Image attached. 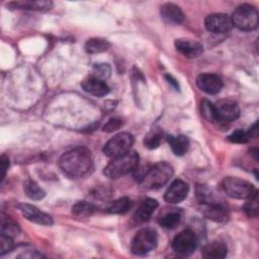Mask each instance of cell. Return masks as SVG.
<instances>
[{"label":"cell","instance_id":"obj_18","mask_svg":"<svg viewBox=\"0 0 259 259\" xmlns=\"http://www.w3.org/2000/svg\"><path fill=\"white\" fill-rule=\"evenodd\" d=\"M159 203L154 198H147L145 199L142 204L139 206L137 211L134 214V220L137 223H145L148 222L156 208L158 207Z\"/></svg>","mask_w":259,"mask_h":259},{"label":"cell","instance_id":"obj_3","mask_svg":"<svg viewBox=\"0 0 259 259\" xmlns=\"http://www.w3.org/2000/svg\"><path fill=\"white\" fill-rule=\"evenodd\" d=\"M140 157L137 152L130 151L121 156L112 158V160L104 167L103 174L110 179L120 178L133 171L139 165Z\"/></svg>","mask_w":259,"mask_h":259},{"label":"cell","instance_id":"obj_19","mask_svg":"<svg viewBox=\"0 0 259 259\" xmlns=\"http://www.w3.org/2000/svg\"><path fill=\"white\" fill-rule=\"evenodd\" d=\"M201 254L206 259H223L228 254V247L221 241H212L202 248Z\"/></svg>","mask_w":259,"mask_h":259},{"label":"cell","instance_id":"obj_32","mask_svg":"<svg viewBox=\"0 0 259 259\" xmlns=\"http://www.w3.org/2000/svg\"><path fill=\"white\" fill-rule=\"evenodd\" d=\"M228 140L235 144H246L249 142L250 138L248 137V134L242 130H238L233 132L229 137Z\"/></svg>","mask_w":259,"mask_h":259},{"label":"cell","instance_id":"obj_12","mask_svg":"<svg viewBox=\"0 0 259 259\" xmlns=\"http://www.w3.org/2000/svg\"><path fill=\"white\" fill-rule=\"evenodd\" d=\"M196 85L201 91L210 95H214L221 92L224 86V82L222 78L215 74L203 73L196 78Z\"/></svg>","mask_w":259,"mask_h":259},{"label":"cell","instance_id":"obj_28","mask_svg":"<svg viewBox=\"0 0 259 259\" xmlns=\"http://www.w3.org/2000/svg\"><path fill=\"white\" fill-rule=\"evenodd\" d=\"M244 211L250 218H256L259 212V205H258V191L255 192L252 196L247 198L246 203L243 206Z\"/></svg>","mask_w":259,"mask_h":259},{"label":"cell","instance_id":"obj_34","mask_svg":"<svg viewBox=\"0 0 259 259\" xmlns=\"http://www.w3.org/2000/svg\"><path fill=\"white\" fill-rule=\"evenodd\" d=\"M122 126V120L118 117H111L103 125L102 131L105 133H112L119 130Z\"/></svg>","mask_w":259,"mask_h":259},{"label":"cell","instance_id":"obj_30","mask_svg":"<svg viewBox=\"0 0 259 259\" xmlns=\"http://www.w3.org/2000/svg\"><path fill=\"white\" fill-rule=\"evenodd\" d=\"M110 73H111V68L108 64H105V63L95 64L92 69V76L103 81L109 78Z\"/></svg>","mask_w":259,"mask_h":259},{"label":"cell","instance_id":"obj_1","mask_svg":"<svg viewBox=\"0 0 259 259\" xmlns=\"http://www.w3.org/2000/svg\"><path fill=\"white\" fill-rule=\"evenodd\" d=\"M62 172L69 178L76 179L87 175L93 166L91 152L85 147H78L63 154L59 160Z\"/></svg>","mask_w":259,"mask_h":259},{"label":"cell","instance_id":"obj_6","mask_svg":"<svg viewBox=\"0 0 259 259\" xmlns=\"http://www.w3.org/2000/svg\"><path fill=\"white\" fill-rule=\"evenodd\" d=\"M158 234L152 228H144L138 231L131 243V251L135 255H145L156 248Z\"/></svg>","mask_w":259,"mask_h":259},{"label":"cell","instance_id":"obj_8","mask_svg":"<svg viewBox=\"0 0 259 259\" xmlns=\"http://www.w3.org/2000/svg\"><path fill=\"white\" fill-rule=\"evenodd\" d=\"M197 246V238L193 231L187 229L179 233L172 242L173 250L182 255L188 256L196 249Z\"/></svg>","mask_w":259,"mask_h":259},{"label":"cell","instance_id":"obj_13","mask_svg":"<svg viewBox=\"0 0 259 259\" xmlns=\"http://www.w3.org/2000/svg\"><path fill=\"white\" fill-rule=\"evenodd\" d=\"M188 192V184L181 179H175L166 190L164 194V199L168 203H179L187 197Z\"/></svg>","mask_w":259,"mask_h":259},{"label":"cell","instance_id":"obj_2","mask_svg":"<svg viewBox=\"0 0 259 259\" xmlns=\"http://www.w3.org/2000/svg\"><path fill=\"white\" fill-rule=\"evenodd\" d=\"M174 174L173 167L167 162H158L151 166L141 177L140 184L143 188L158 189L169 182Z\"/></svg>","mask_w":259,"mask_h":259},{"label":"cell","instance_id":"obj_37","mask_svg":"<svg viewBox=\"0 0 259 259\" xmlns=\"http://www.w3.org/2000/svg\"><path fill=\"white\" fill-rule=\"evenodd\" d=\"M165 77H166L167 81L169 82V84H171L176 90H179V84H178L177 80H176L173 76H171V75H166Z\"/></svg>","mask_w":259,"mask_h":259},{"label":"cell","instance_id":"obj_14","mask_svg":"<svg viewBox=\"0 0 259 259\" xmlns=\"http://www.w3.org/2000/svg\"><path fill=\"white\" fill-rule=\"evenodd\" d=\"M174 45L177 52L188 59L197 58L203 52L202 45L199 41L190 38H177Z\"/></svg>","mask_w":259,"mask_h":259},{"label":"cell","instance_id":"obj_4","mask_svg":"<svg viewBox=\"0 0 259 259\" xmlns=\"http://www.w3.org/2000/svg\"><path fill=\"white\" fill-rule=\"evenodd\" d=\"M221 187L228 196L236 199H247L257 192L252 183L238 177H225Z\"/></svg>","mask_w":259,"mask_h":259},{"label":"cell","instance_id":"obj_24","mask_svg":"<svg viewBox=\"0 0 259 259\" xmlns=\"http://www.w3.org/2000/svg\"><path fill=\"white\" fill-rule=\"evenodd\" d=\"M23 190L26 196L32 200H40L46 196L45 190L33 180H26L23 183Z\"/></svg>","mask_w":259,"mask_h":259},{"label":"cell","instance_id":"obj_17","mask_svg":"<svg viewBox=\"0 0 259 259\" xmlns=\"http://www.w3.org/2000/svg\"><path fill=\"white\" fill-rule=\"evenodd\" d=\"M161 17L170 24H180L184 20V14L179 6L174 3H165L160 8Z\"/></svg>","mask_w":259,"mask_h":259},{"label":"cell","instance_id":"obj_22","mask_svg":"<svg viewBox=\"0 0 259 259\" xmlns=\"http://www.w3.org/2000/svg\"><path fill=\"white\" fill-rule=\"evenodd\" d=\"M182 219V213L179 209H170L169 211L165 212L164 214H162V217L159 218L158 223L161 227H163L164 229L170 230V229H174L175 227H177Z\"/></svg>","mask_w":259,"mask_h":259},{"label":"cell","instance_id":"obj_29","mask_svg":"<svg viewBox=\"0 0 259 259\" xmlns=\"http://www.w3.org/2000/svg\"><path fill=\"white\" fill-rule=\"evenodd\" d=\"M200 109H201V114L204 116L205 119H207L210 122H218L217 119V114H215V109H214V104H212L210 101L203 99L200 104Z\"/></svg>","mask_w":259,"mask_h":259},{"label":"cell","instance_id":"obj_5","mask_svg":"<svg viewBox=\"0 0 259 259\" xmlns=\"http://www.w3.org/2000/svg\"><path fill=\"white\" fill-rule=\"evenodd\" d=\"M258 11L250 4H242L236 8L231 17L233 25L241 30H253L258 26Z\"/></svg>","mask_w":259,"mask_h":259},{"label":"cell","instance_id":"obj_21","mask_svg":"<svg viewBox=\"0 0 259 259\" xmlns=\"http://www.w3.org/2000/svg\"><path fill=\"white\" fill-rule=\"evenodd\" d=\"M167 141L176 156H183L189 148V140L186 136H168Z\"/></svg>","mask_w":259,"mask_h":259},{"label":"cell","instance_id":"obj_9","mask_svg":"<svg viewBox=\"0 0 259 259\" xmlns=\"http://www.w3.org/2000/svg\"><path fill=\"white\" fill-rule=\"evenodd\" d=\"M219 123H227L236 120L240 116V108L233 100H221L214 104Z\"/></svg>","mask_w":259,"mask_h":259},{"label":"cell","instance_id":"obj_16","mask_svg":"<svg viewBox=\"0 0 259 259\" xmlns=\"http://www.w3.org/2000/svg\"><path fill=\"white\" fill-rule=\"evenodd\" d=\"M201 211L204 217L218 223H223L228 220V210L220 201L201 203Z\"/></svg>","mask_w":259,"mask_h":259},{"label":"cell","instance_id":"obj_38","mask_svg":"<svg viewBox=\"0 0 259 259\" xmlns=\"http://www.w3.org/2000/svg\"><path fill=\"white\" fill-rule=\"evenodd\" d=\"M251 153L255 157V159L258 160V150L257 149H251Z\"/></svg>","mask_w":259,"mask_h":259},{"label":"cell","instance_id":"obj_11","mask_svg":"<svg viewBox=\"0 0 259 259\" xmlns=\"http://www.w3.org/2000/svg\"><path fill=\"white\" fill-rule=\"evenodd\" d=\"M17 207L21 211L22 215L29 222H32L37 225H42V226H52L54 223L50 214L41 211L34 205L21 202L17 204Z\"/></svg>","mask_w":259,"mask_h":259},{"label":"cell","instance_id":"obj_23","mask_svg":"<svg viewBox=\"0 0 259 259\" xmlns=\"http://www.w3.org/2000/svg\"><path fill=\"white\" fill-rule=\"evenodd\" d=\"M110 42L101 37H93L86 41L85 44V51L89 54H99L106 52L110 48Z\"/></svg>","mask_w":259,"mask_h":259},{"label":"cell","instance_id":"obj_26","mask_svg":"<svg viewBox=\"0 0 259 259\" xmlns=\"http://www.w3.org/2000/svg\"><path fill=\"white\" fill-rule=\"evenodd\" d=\"M95 211V206L87 201H77L72 206V213L79 218H86Z\"/></svg>","mask_w":259,"mask_h":259},{"label":"cell","instance_id":"obj_10","mask_svg":"<svg viewBox=\"0 0 259 259\" xmlns=\"http://www.w3.org/2000/svg\"><path fill=\"white\" fill-rule=\"evenodd\" d=\"M205 28L212 33H226L233 28V22L225 13H211L205 17Z\"/></svg>","mask_w":259,"mask_h":259},{"label":"cell","instance_id":"obj_27","mask_svg":"<svg viewBox=\"0 0 259 259\" xmlns=\"http://www.w3.org/2000/svg\"><path fill=\"white\" fill-rule=\"evenodd\" d=\"M163 138V132L160 128L152 130L150 133H148L144 139V145L146 148L153 150L160 146L161 141Z\"/></svg>","mask_w":259,"mask_h":259},{"label":"cell","instance_id":"obj_35","mask_svg":"<svg viewBox=\"0 0 259 259\" xmlns=\"http://www.w3.org/2000/svg\"><path fill=\"white\" fill-rule=\"evenodd\" d=\"M8 168H9V159L5 155H2V157H1V172H2L1 180H4Z\"/></svg>","mask_w":259,"mask_h":259},{"label":"cell","instance_id":"obj_31","mask_svg":"<svg viewBox=\"0 0 259 259\" xmlns=\"http://www.w3.org/2000/svg\"><path fill=\"white\" fill-rule=\"evenodd\" d=\"M19 233H20L19 227L13 222H6V223H3L1 226V235L7 236L13 239Z\"/></svg>","mask_w":259,"mask_h":259},{"label":"cell","instance_id":"obj_15","mask_svg":"<svg viewBox=\"0 0 259 259\" xmlns=\"http://www.w3.org/2000/svg\"><path fill=\"white\" fill-rule=\"evenodd\" d=\"M81 86L83 88V90L91 95L97 96V97H101V96H105L109 93L110 88L108 87V85L105 83V81L100 80L92 75L86 77L82 83Z\"/></svg>","mask_w":259,"mask_h":259},{"label":"cell","instance_id":"obj_7","mask_svg":"<svg viewBox=\"0 0 259 259\" xmlns=\"http://www.w3.org/2000/svg\"><path fill=\"white\" fill-rule=\"evenodd\" d=\"M134 136L130 133L122 132L113 136L103 147L102 152L106 157L115 158L131 151L134 145Z\"/></svg>","mask_w":259,"mask_h":259},{"label":"cell","instance_id":"obj_33","mask_svg":"<svg viewBox=\"0 0 259 259\" xmlns=\"http://www.w3.org/2000/svg\"><path fill=\"white\" fill-rule=\"evenodd\" d=\"M14 248L13 240L10 237L1 235L0 237V256L7 254L8 252L12 251Z\"/></svg>","mask_w":259,"mask_h":259},{"label":"cell","instance_id":"obj_25","mask_svg":"<svg viewBox=\"0 0 259 259\" xmlns=\"http://www.w3.org/2000/svg\"><path fill=\"white\" fill-rule=\"evenodd\" d=\"M132 207V200L128 197H120L112 201L107 206V211L110 213H124Z\"/></svg>","mask_w":259,"mask_h":259},{"label":"cell","instance_id":"obj_20","mask_svg":"<svg viewBox=\"0 0 259 259\" xmlns=\"http://www.w3.org/2000/svg\"><path fill=\"white\" fill-rule=\"evenodd\" d=\"M53 3L52 1L48 0H38V1H29V0H24V1H14L10 2L8 6L12 8H17V9H26V10H37V11H45L51 9Z\"/></svg>","mask_w":259,"mask_h":259},{"label":"cell","instance_id":"obj_36","mask_svg":"<svg viewBox=\"0 0 259 259\" xmlns=\"http://www.w3.org/2000/svg\"><path fill=\"white\" fill-rule=\"evenodd\" d=\"M247 134H248V137L251 139V138H253V139H255V138H257V136H258V126H257V122H254L253 123V125L249 128V131L247 132Z\"/></svg>","mask_w":259,"mask_h":259}]
</instances>
